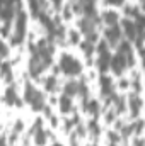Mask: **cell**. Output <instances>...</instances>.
Wrapping results in <instances>:
<instances>
[{
  "label": "cell",
  "instance_id": "6da1fadb",
  "mask_svg": "<svg viewBox=\"0 0 145 146\" xmlns=\"http://www.w3.org/2000/svg\"><path fill=\"white\" fill-rule=\"evenodd\" d=\"M60 66L65 75H70V76H75V75H80L82 73V65L70 54H62L60 58Z\"/></svg>",
  "mask_w": 145,
  "mask_h": 146
},
{
  "label": "cell",
  "instance_id": "7a4b0ae2",
  "mask_svg": "<svg viewBox=\"0 0 145 146\" xmlns=\"http://www.w3.org/2000/svg\"><path fill=\"white\" fill-rule=\"evenodd\" d=\"M109 66L113 68V72H114V73H118V75H119V73H123V70L128 66V65H126V58H125L121 53H118V54H114V56L111 58Z\"/></svg>",
  "mask_w": 145,
  "mask_h": 146
},
{
  "label": "cell",
  "instance_id": "3957f363",
  "mask_svg": "<svg viewBox=\"0 0 145 146\" xmlns=\"http://www.w3.org/2000/svg\"><path fill=\"white\" fill-rule=\"evenodd\" d=\"M119 34H121V27H119L118 24L109 26V29L104 33V36H106V39H108V42H111V44H118Z\"/></svg>",
  "mask_w": 145,
  "mask_h": 146
},
{
  "label": "cell",
  "instance_id": "277c9868",
  "mask_svg": "<svg viewBox=\"0 0 145 146\" xmlns=\"http://www.w3.org/2000/svg\"><path fill=\"white\" fill-rule=\"evenodd\" d=\"M29 104L33 106V109L34 110H41L43 107H44V99H43V95H41L38 90H34L33 97L29 99Z\"/></svg>",
  "mask_w": 145,
  "mask_h": 146
},
{
  "label": "cell",
  "instance_id": "5b68a950",
  "mask_svg": "<svg viewBox=\"0 0 145 146\" xmlns=\"http://www.w3.org/2000/svg\"><path fill=\"white\" fill-rule=\"evenodd\" d=\"M109 61H111V56H109L108 51H103V53H99V60H97V66H99V70L104 73L106 70L109 68Z\"/></svg>",
  "mask_w": 145,
  "mask_h": 146
},
{
  "label": "cell",
  "instance_id": "8992f818",
  "mask_svg": "<svg viewBox=\"0 0 145 146\" xmlns=\"http://www.w3.org/2000/svg\"><path fill=\"white\" fill-rule=\"evenodd\" d=\"M123 27H125V34L128 36V39H135V36H137L135 24H133L130 19H125V21H123Z\"/></svg>",
  "mask_w": 145,
  "mask_h": 146
},
{
  "label": "cell",
  "instance_id": "52a82bcc",
  "mask_svg": "<svg viewBox=\"0 0 145 146\" xmlns=\"http://www.w3.org/2000/svg\"><path fill=\"white\" fill-rule=\"evenodd\" d=\"M103 21H104L108 26H114V24H118V14L113 12V10H106V12L103 14Z\"/></svg>",
  "mask_w": 145,
  "mask_h": 146
},
{
  "label": "cell",
  "instance_id": "ba28073f",
  "mask_svg": "<svg viewBox=\"0 0 145 146\" xmlns=\"http://www.w3.org/2000/svg\"><path fill=\"white\" fill-rule=\"evenodd\" d=\"M101 90H103V94L104 95H111L113 94V85H111V80H109V76H101Z\"/></svg>",
  "mask_w": 145,
  "mask_h": 146
},
{
  "label": "cell",
  "instance_id": "9c48e42d",
  "mask_svg": "<svg viewBox=\"0 0 145 146\" xmlns=\"http://www.w3.org/2000/svg\"><path fill=\"white\" fill-rule=\"evenodd\" d=\"M5 102L7 104H15L17 102V94H15V88L14 87H9L5 90Z\"/></svg>",
  "mask_w": 145,
  "mask_h": 146
},
{
  "label": "cell",
  "instance_id": "30bf717a",
  "mask_svg": "<svg viewBox=\"0 0 145 146\" xmlns=\"http://www.w3.org/2000/svg\"><path fill=\"white\" fill-rule=\"evenodd\" d=\"M60 109H62L63 114H67V112H70V110H72V100H70V97L63 95V97L60 99Z\"/></svg>",
  "mask_w": 145,
  "mask_h": 146
},
{
  "label": "cell",
  "instance_id": "8fae6325",
  "mask_svg": "<svg viewBox=\"0 0 145 146\" xmlns=\"http://www.w3.org/2000/svg\"><path fill=\"white\" fill-rule=\"evenodd\" d=\"M77 90H79V83L77 82H68L67 85H65V88H63V92H65V95L67 97H72L77 94Z\"/></svg>",
  "mask_w": 145,
  "mask_h": 146
},
{
  "label": "cell",
  "instance_id": "7c38bea8",
  "mask_svg": "<svg viewBox=\"0 0 145 146\" xmlns=\"http://www.w3.org/2000/svg\"><path fill=\"white\" fill-rule=\"evenodd\" d=\"M140 107H142V100H140L138 97H133V99L130 100V109L133 112V115H137V114L140 112Z\"/></svg>",
  "mask_w": 145,
  "mask_h": 146
},
{
  "label": "cell",
  "instance_id": "4fadbf2b",
  "mask_svg": "<svg viewBox=\"0 0 145 146\" xmlns=\"http://www.w3.org/2000/svg\"><path fill=\"white\" fill-rule=\"evenodd\" d=\"M44 88H46L48 92H53V90L56 88V76H55V75H51V76L46 78V82H44Z\"/></svg>",
  "mask_w": 145,
  "mask_h": 146
},
{
  "label": "cell",
  "instance_id": "5bb4252c",
  "mask_svg": "<svg viewBox=\"0 0 145 146\" xmlns=\"http://www.w3.org/2000/svg\"><path fill=\"white\" fill-rule=\"evenodd\" d=\"M85 109L89 110L92 115H97V112H99V104H97V100H92L91 99V102H87V107Z\"/></svg>",
  "mask_w": 145,
  "mask_h": 146
},
{
  "label": "cell",
  "instance_id": "9a60e30c",
  "mask_svg": "<svg viewBox=\"0 0 145 146\" xmlns=\"http://www.w3.org/2000/svg\"><path fill=\"white\" fill-rule=\"evenodd\" d=\"M0 72L3 73V76L7 78V80H10V76H12V70H10V65L5 61V63H0Z\"/></svg>",
  "mask_w": 145,
  "mask_h": 146
},
{
  "label": "cell",
  "instance_id": "2e32d148",
  "mask_svg": "<svg viewBox=\"0 0 145 146\" xmlns=\"http://www.w3.org/2000/svg\"><path fill=\"white\" fill-rule=\"evenodd\" d=\"M34 141H36V145H44V141H46V133L43 131V129H38L36 131V136H34Z\"/></svg>",
  "mask_w": 145,
  "mask_h": 146
},
{
  "label": "cell",
  "instance_id": "e0dca14e",
  "mask_svg": "<svg viewBox=\"0 0 145 146\" xmlns=\"http://www.w3.org/2000/svg\"><path fill=\"white\" fill-rule=\"evenodd\" d=\"M82 49H84V53H85V56L89 58V56L92 54V51H94V48H92V42H91V41H85V42L82 44Z\"/></svg>",
  "mask_w": 145,
  "mask_h": 146
},
{
  "label": "cell",
  "instance_id": "ac0fdd59",
  "mask_svg": "<svg viewBox=\"0 0 145 146\" xmlns=\"http://www.w3.org/2000/svg\"><path fill=\"white\" fill-rule=\"evenodd\" d=\"M34 90H36V88H34V87H33L31 83H28V85H26V94H24V99H26L28 102H29V99L33 97V94H34Z\"/></svg>",
  "mask_w": 145,
  "mask_h": 146
},
{
  "label": "cell",
  "instance_id": "d6986e66",
  "mask_svg": "<svg viewBox=\"0 0 145 146\" xmlns=\"http://www.w3.org/2000/svg\"><path fill=\"white\" fill-rule=\"evenodd\" d=\"M29 5H31V12H33V15H34V17L39 15V3H38V0H29Z\"/></svg>",
  "mask_w": 145,
  "mask_h": 146
},
{
  "label": "cell",
  "instance_id": "ffe728a7",
  "mask_svg": "<svg viewBox=\"0 0 145 146\" xmlns=\"http://www.w3.org/2000/svg\"><path fill=\"white\" fill-rule=\"evenodd\" d=\"M89 131H91L94 136L99 134V127H97V122H96V121H91V122H89Z\"/></svg>",
  "mask_w": 145,
  "mask_h": 146
},
{
  "label": "cell",
  "instance_id": "44dd1931",
  "mask_svg": "<svg viewBox=\"0 0 145 146\" xmlns=\"http://www.w3.org/2000/svg\"><path fill=\"white\" fill-rule=\"evenodd\" d=\"M7 54H9V48L5 46V42H3V41H0V56H2V58H5Z\"/></svg>",
  "mask_w": 145,
  "mask_h": 146
},
{
  "label": "cell",
  "instance_id": "7402d4cb",
  "mask_svg": "<svg viewBox=\"0 0 145 146\" xmlns=\"http://www.w3.org/2000/svg\"><path fill=\"white\" fill-rule=\"evenodd\" d=\"M70 41H72L73 44L79 42V33L77 31H70Z\"/></svg>",
  "mask_w": 145,
  "mask_h": 146
},
{
  "label": "cell",
  "instance_id": "603a6c76",
  "mask_svg": "<svg viewBox=\"0 0 145 146\" xmlns=\"http://www.w3.org/2000/svg\"><path fill=\"white\" fill-rule=\"evenodd\" d=\"M116 107H118V110L121 112V110L125 109V104H123V99H118L116 100Z\"/></svg>",
  "mask_w": 145,
  "mask_h": 146
},
{
  "label": "cell",
  "instance_id": "cb8c5ba5",
  "mask_svg": "<svg viewBox=\"0 0 145 146\" xmlns=\"http://www.w3.org/2000/svg\"><path fill=\"white\" fill-rule=\"evenodd\" d=\"M22 127H24V126H22V122H21V121H17V122H15V133L22 131Z\"/></svg>",
  "mask_w": 145,
  "mask_h": 146
},
{
  "label": "cell",
  "instance_id": "d4e9b609",
  "mask_svg": "<svg viewBox=\"0 0 145 146\" xmlns=\"http://www.w3.org/2000/svg\"><path fill=\"white\" fill-rule=\"evenodd\" d=\"M109 138H111V143H118V136H116V133H109Z\"/></svg>",
  "mask_w": 145,
  "mask_h": 146
},
{
  "label": "cell",
  "instance_id": "484cf974",
  "mask_svg": "<svg viewBox=\"0 0 145 146\" xmlns=\"http://www.w3.org/2000/svg\"><path fill=\"white\" fill-rule=\"evenodd\" d=\"M113 119H114V115H113V112H108V115H106V121H108V122H111Z\"/></svg>",
  "mask_w": 145,
  "mask_h": 146
},
{
  "label": "cell",
  "instance_id": "4316f807",
  "mask_svg": "<svg viewBox=\"0 0 145 146\" xmlns=\"http://www.w3.org/2000/svg\"><path fill=\"white\" fill-rule=\"evenodd\" d=\"M0 146H7V143H5V138H2V136H0Z\"/></svg>",
  "mask_w": 145,
  "mask_h": 146
},
{
  "label": "cell",
  "instance_id": "83f0119b",
  "mask_svg": "<svg viewBox=\"0 0 145 146\" xmlns=\"http://www.w3.org/2000/svg\"><path fill=\"white\" fill-rule=\"evenodd\" d=\"M53 3H55L56 7H60V3H62V0H53Z\"/></svg>",
  "mask_w": 145,
  "mask_h": 146
},
{
  "label": "cell",
  "instance_id": "f1b7e54d",
  "mask_svg": "<svg viewBox=\"0 0 145 146\" xmlns=\"http://www.w3.org/2000/svg\"><path fill=\"white\" fill-rule=\"evenodd\" d=\"M53 146H62V145H60V143H55V145H53Z\"/></svg>",
  "mask_w": 145,
  "mask_h": 146
},
{
  "label": "cell",
  "instance_id": "f546056e",
  "mask_svg": "<svg viewBox=\"0 0 145 146\" xmlns=\"http://www.w3.org/2000/svg\"><path fill=\"white\" fill-rule=\"evenodd\" d=\"M111 146H116V143H113V145H111Z\"/></svg>",
  "mask_w": 145,
  "mask_h": 146
},
{
  "label": "cell",
  "instance_id": "4dcf8cb0",
  "mask_svg": "<svg viewBox=\"0 0 145 146\" xmlns=\"http://www.w3.org/2000/svg\"><path fill=\"white\" fill-rule=\"evenodd\" d=\"M92 146H96V145H92Z\"/></svg>",
  "mask_w": 145,
  "mask_h": 146
}]
</instances>
